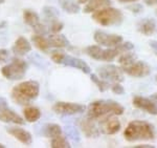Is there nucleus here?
<instances>
[{
  "instance_id": "f257e3e1",
  "label": "nucleus",
  "mask_w": 157,
  "mask_h": 148,
  "mask_svg": "<svg viewBox=\"0 0 157 148\" xmlns=\"http://www.w3.org/2000/svg\"><path fill=\"white\" fill-rule=\"evenodd\" d=\"M40 94V84L37 81L27 80L15 85L12 89L11 97L18 105H29L36 100Z\"/></svg>"
},
{
  "instance_id": "f03ea898",
  "label": "nucleus",
  "mask_w": 157,
  "mask_h": 148,
  "mask_svg": "<svg viewBox=\"0 0 157 148\" xmlns=\"http://www.w3.org/2000/svg\"><path fill=\"white\" fill-rule=\"evenodd\" d=\"M134 48L133 43L131 42H121L115 47L102 48L98 45H90L86 47L85 52L90 58L98 61H104V62H111L115 59L121 54L132 50Z\"/></svg>"
},
{
  "instance_id": "7ed1b4c3",
  "label": "nucleus",
  "mask_w": 157,
  "mask_h": 148,
  "mask_svg": "<svg viewBox=\"0 0 157 148\" xmlns=\"http://www.w3.org/2000/svg\"><path fill=\"white\" fill-rule=\"evenodd\" d=\"M124 138L128 142L152 141L155 138L154 127L147 121L134 120L131 121L125 128Z\"/></svg>"
},
{
  "instance_id": "20e7f679",
  "label": "nucleus",
  "mask_w": 157,
  "mask_h": 148,
  "mask_svg": "<svg viewBox=\"0 0 157 148\" xmlns=\"http://www.w3.org/2000/svg\"><path fill=\"white\" fill-rule=\"evenodd\" d=\"M124 111L125 108L118 102L113 100H98L90 103V105L88 106L87 117L97 120L108 114L121 116Z\"/></svg>"
},
{
  "instance_id": "39448f33",
  "label": "nucleus",
  "mask_w": 157,
  "mask_h": 148,
  "mask_svg": "<svg viewBox=\"0 0 157 148\" xmlns=\"http://www.w3.org/2000/svg\"><path fill=\"white\" fill-rule=\"evenodd\" d=\"M92 19L102 26H116L121 24L124 15L118 9L106 6L92 13Z\"/></svg>"
},
{
  "instance_id": "423d86ee",
  "label": "nucleus",
  "mask_w": 157,
  "mask_h": 148,
  "mask_svg": "<svg viewBox=\"0 0 157 148\" xmlns=\"http://www.w3.org/2000/svg\"><path fill=\"white\" fill-rule=\"evenodd\" d=\"M27 70V62L19 57L13 58L11 63L4 65L1 68V74L7 80H21Z\"/></svg>"
},
{
  "instance_id": "0eeeda50",
  "label": "nucleus",
  "mask_w": 157,
  "mask_h": 148,
  "mask_svg": "<svg viewBox=\"0 0 157 148\" xmlns=\"http://www.w3.org/2000/svg\"><path fill=\"white\" fill-rule=\"evenodd\" d=\"M98 74L100 78L107 82H123L124 81V75L121 68L117 67L113 64H106L103 66H100L98 68Z\"/></svg>"
},
{
  "instance_id": "6e6552de",
  "label": "nucleus",
  "mask_w": 157,
  "mask_h": 148,
  "mask_svg": "<svg viewBox=\"0 0 157 148\" xmlns=\"http://www.w3.org/2000/svg\"><path fill=\"white\" fill-rule=\"evenodd\" d=\"M52 110L57 114H61V116H73V114L84 113L86 110V106L78 103L60 101L54 104Z\"/></svg>"
},
{
  "instance_id": "1a4fd4ad",
  "label": "nucleus",
  "mask_w": 157,
  "mask_h": 148,
  "mask_svg": "<svg viewBox=\"0 0 157 148\" xmlns=\"http://www.w3.org/2000/svg\"><path fill=\"white\" fill-rule=\"evenodd\" d=\"M123 73H126L127 75L131 76V77L135 78H141L147 77L151 74V67L144 61H138L136 59L134 62L127 66H123L121 67Z\"/></svg>"
},
{
  "instance_id": "9d476101",
  "label": "nucleus",
  "mask_w": 157,
  "mask_h": 148,
  "mask_svg": "<svg viewBox=\"0 0 157 148\" xmlns=\"http://www.w3.org/2000/svg\"><path fill=\"white\" fill-rule=\"evenodd\" d=\"M0 121L3 123H13L16 125H23L24 120L17 113L7 106L6 99L0 98Z\"/></svg>"
},
{
  "instance_id": "9b49d317",
  "label": "nucleus",
  "mask_w": 157,
  "mask_h": 148,
  "mask_svg": "<svg viewBox=\"0 0 157 148\" xmlns=\"http://www.w3.org/2000/svg\"><path fill=\"white\" fill-rule=\"evenodd\" d=\"M93 39L98 45H103L106 47H115L120 43L123 42V37L115 34H108V33L97 30L93 35Z\"/></svg>"
},
{
  "instance_id": "f8f14e48",
  "label": "nucleus",
  "mask_w": 157,
  "mask_h": 148,
  "mask_svg": "<svg viewBox=\"0 0 157 148\" xmlns=\"http://www.w3.org/2000/svg\"><path fill=\"white\" fill-rule=\"evenodd\" d=\"M120 129L121 122L115 114H108L98 124V130L104 134H115L120 131Z\"/></svg>"
},
{
  "instance_id": "ddd939ff",
  "label": "nucleus",
  "mask_w": 157,
  "mask_h": 148,
  "mask_svg": "<svg viewBox=\"0 0 157 148\" xmlns=\"http://www.w3.org/2000/svg\"><path fill=\"white\" fill-rule=\"evenodd\" d=\"M132 103L134 107L141 110L146 111V113L150 114H157V105L154 101L150 100V99H147L145 97L141 96H134Z\"/></svg>"
},
{
  "instance_id": "4468645a",
  "label": "nucleus",
  "mask_w": 157,
  "mask_h": 148,
  "mask_svg": "<svg viewBox=\"0 0 157 148\" xmlns=\"http://www.w3.org/2000/svg\"><path fill=\"white\" fill-rule=\"evenodd\" d=\"M78 126L87 138H98L100 136V130L94 123V120L89 117L78 120Z\"/></svg>"
},
{
  "instance_id": "2eb2a0df",
  "label": "nucleus",
  "mask_w": 157,
  "mask_h": 148,
  "mask_svg": "<svg viewBox=\"0 0 157 148\" xmlns=\"http://www.w3.org/2000/svg\"><path fill=\"white\" fill-rule=\"evenodd\" d=\"M7 134H10L13 136L16 140H18L20 143L29 146L33 143V137L30 134V132L25 130L24 128H21L19 126H11L6 128Z\"/></svg>"
},
{
  "instance_id": "dca6fc26",
  "label": "nucleus",
  "mask_w": 157,
  "mask_h": 148,
  "mask_svg": "<svg viewBox=\"0 0 157 148\" xmlns=\"http://www.w3.org/2000/svg\"><path fill=\"white\" fill-rule=\"evenodd\" d=\"M62 65L65 66H70V67L77 68V70H81L84 74H90L91 68L90 66L85 62L84 60L80 59L77 57H72V56H68L67 54L65 55L64 59L62 61Z\"/></svg>"
},
{
  "instance_id": "f3484780",
  "label": "nucleus",
  "mask_w": 157,
  "mask_h": 148,
  "mask_svg": "<svg viewBox=\"0 0 157 148\" xmlns=\"http://www.w3.org/2000/svg\"><path fill=\"white\" fill-rule=\"evenodd\" d=\"M136 29H137V32H139L140 34L145 36H151L156 32L157 24L155 20L152 19V18H144L137 23Z\"/></svg>"
},
{
  "instance_id": "a211bd4d",
  "label": "nucleus",
  "mask_w": 157,
  "mask_h": 148,
  "mask_svg": "<svg viewBox=\"0 0 157 148\" xmlns=\"http://www.w3.org/2000/svg\"><path fill=\"white\" fill-rule=\"evenodd\" d=\"M32 50V45L23 36H19L13 45V53L17 56H24Z\"/></svg>"
},
{
  "instance_id": "6ab92c4d",
  "label": "nucleus",
  "mask_w": 157,
  "mask_h": 148,
  "mask_svg": "<svg viewBox=\"0 0 157 148\" xmlns=\"http://www.w3.org/2000/svg\"><path fill=\"white\" fill-rule=\"evenodd\" d=\"M48 41L50 46L56 48H69L70 42L64 35H61L59 33L52 34L48 37Z\"/></svg>"
},
{
  "instance_id": "aec40b11",
  "label": "nucleus",
  "mask_w": 157,
  "mask_h": 148,
  "mask_svg": "<svg viewBox=\"0 0 157 148\" xmlns=\"http://www.w3.org/2000/svg\"><path fill=\"white\" fill-rule=\"evenodd\" d=\"M111 6V0H89L84 7V13H94L95 11Z\"/></svg>"
},
{
  "instance_id": "412c9836",
  "label": "nucleus",
  "mask_w": 157,
  "mask_h": 148,
  "mask_svg": "<svg viewBox=\"0 0 157 148\" xmlns=\"http://www.w3.org/2000/svg\"><path fill=\"white\" fill-rule=\"evenodd\" d=\"M24 119L29 123H34L41 118V110L36 106H27L23 110Z\"/></svg>"
},
{
  "instance_id": "4be33fe9",
  "label": "nucleus",
  "mask_w": 157,
  "mask_h": 148,
  "mask_svg": "<svg viewBox=\"0 0 157 148\" xmlns=\"http://www.w3.org/2000/svg\"><path fill=\"white\" fill-rule=\"evenodd\" d=\"M32 42L34 43V45L38 50H40L41 52H47L48 48L50 47L48 38H45L43 35L36 34L32 37Z\"/></svg>"
},
{
  "instance_id": "5701e85b",
  "label": "nucleus",
  "mask_w": 157,
  "mask_h": 148,
  "mask_svg": "<svg viewBox=\"0 0 157 148\" xmlns=\"http://www.w3.org/2000/svg\"><path fill=\"white\" fill-rule=\"evenodd\" d=\"M23 20L25 24L34 27L35 25L40 23V17L35 11L33 10H24L23 11Z\"/></svg>"
},
{
  "instance_id": "b1692460",
  "label": "nucleus",
  "mask_w": 157,
  "mask_h": 148,
  "mask_svg": "<svg viewBox=\"0 0 157 148\" xmlns=\"http://www.w3.org/2000/svg\"><path fill=\"white\" fill-rule=\"evenodd\" d=\"M43 134L49 139H52V138L62 134V128L58 124H47L43 128Z\"/></svg>"
},
{
  "instance_id": "393cba45",
  "label": "nucleus",
  "mask_w": 157,
  "mask_h": 148,
  "mask_svg": "<svg viewBox=\"0 0 157 148\" xmlns=\"http://www.w3.org/2000/svg\"><path fill=\"white\" fill-rule=\"evenodd\" d=\"M61 6L68 14H78L80 12V6L72 0H59Z\"/></svg>"
},
{
  "instance_id": "a878e982",
  "label": "nucleus",
  "mask_w": 157,
  "mask_h": 148,
  "mask_svg": "<svg viewBox=\"0 0 157 148\" xmlns=\"http://www.w3.org/2000/svg\"><path fill=\"white\" fill-rule=\"evenodd\" d=\"M50 147L52 148H70V143L68 142V140L65 137H63L62 134L52 138L50 141Z\"/></svg>"
},
{
  "instance_id": "bb28decb",
  "label": "nucleus",
  "mask_w": 157,
  "mask_h": 148,
  "mask_svg": "<svg viewBox=\"0 0 157 148\" xmlns=\"http://www.w3.org/2000/svg\"><path fill=\"white\" fill-rule=\"evenodd\" d=\"M136 59H137V57H136V55L134 53H131V50H129V52H125L123 54H121L120 57H118V63L121 65V67L123 66H127L129 64H131L132 62H134Z\"/></svg>"
},
{
  "instance_id": "cd10ccee",
  "label": "nucleus",
  "mask_w": 157,
  "mask_h": 148,
  "mask_svg": "<svg viewBox=\"0 0 157 148\" xmlns=\"http://www.w3.org/2000/svg\"><path fill=\"white\" fill-rule=\"evenodd\" d=\"M43 15H44L45 19L48 22H50V21H54L56 19H59L60 13L54 6H45L43 9Z\"/></svg>"
},
{
  "instance_id": "c85d7f7f",
  "label": "nucleus",
  "mask_w": 157,
  "mask_h": 148,
  "mask_svg": "<svg viewBox=\"0 0 157 148\" xmlns=\"http://www.w3.org/2000/svg\"><path fill=\"white\" fill-rule=\"evenodd\" d=\"M90 79H91V81L98 86V90H100L101 93H104V91H106L109 88V84L107 81L103 80L102 78L98 77V76L94 75V74L90 73Z\"/></svg>"
},
{
  "instance_id": "c756f323",
  "label": "nucleus",
  "mask_w": 157,
  "mask_h": 148,
  "mask_svg": "<svg viewBox=\"0 0 157 148\" xmlns=\"http://www.w3.org/2000/svg\"><path fill=\"white\" fill-rule=\"evenodd\" d=\"M64 27V24L63 22L59 21V19H56L54 21L49 22V26H48V30L52 33V34H57V33H60L61 30Z\"/></svg>"
},
{
  "instance_id": "7c9ffc66",
  "label": "nucleus",
  "mask_w": 157,
  "mask_h": 148,
  "mask_svg": "<svg viewBox=\"0 0 157 148\" xmlns=\"http://www.w3.org/2000/svg\"><path fill=\"white\" fill-rule=\"evenodd\" d=\"M65 55H66V53L62 52L61 48H59V50H56L52 53L50 58H52V60L54 61L55 63H57V64H62V61L64 59Z\"/></svg>"
},
{
  "instance_id": "2f4dec72",
  "label": "nucleus",
  "mask_w": 157,
  "mask_h": 148,
  "mask_svg": "<svg viewBox=\"0 0 157 148\" xmlns=\"http://www.w3.org/2000/svg\"><path fill=\"white\" fill-rule=\"evenodd\" d=\"M67 134L69 136L70 139L73 140L75 142L80 141V137H78V129L73 128V127H67Z\"/></svg>"
},
{
  "instance_id": "473e14b6",
  "label": "nucleus",
  "mask_w": 157,
  "mask_h": 148,
  "mask_svg": "<svg viewBox=\"0 0 157 148\" xmlns=\"http://www.w3.org/2000/svg\"><path fill=\"white\" fill-rule=\"evenodd\" d=\"M33 29H34V30H35V33H36V34H39V35L46 34L47 30H48V29H47L46 25L41 23V22H40V23H38L37 25H35Z\"/></svg>"
},
{
  "instance_id": "72a5a7b5",
  "label": "nucleus",
  "mask_w": 157,
  "mask_h": 148,
  "mask_svg": "<svg viewBox=\"0 0 157 148\" xmlns=\"http://www.w3.org/2000/svg\"><path fill=\"white\" fill-rule=\"evenodd\" d=\"M111 90H112L115 95H124V94H125V89H124V87L118 82H115L111 85Z\"/></svg>"
},
{
  "instance_id": "f704fd0d",
  "label": "nucleus",
  "mask_w": 157,
  "mask_h": 148,
  "mask_svg": "<svg viewBox=\"0 0 157 148\" xmlns=\"http://www.w3.org/2000/svg\"><path fill=\"white\" fill-rule=\"evenodd\" d=\"M127 9L129 10V11L134 13V14H139V13H141L144 11V6H141V4H139V3L131 4V6H129Z\"/></svg>"
},
{
  "instance_id": "c9c22d12",
  "label": "nucleus",
  "mask_w": 157,
  "mask_h": 148,
  "mask_svg": "<svg viewBox=\"0 0 157 148\" xmlns=\"http://www.w3.org/2000/svg\"><path fill=\"white\" fill-rule=\"evenodd\" d=\"M10 58V52L6 48H0V63L6 62Z\"/></svg>"
},
{
  "instance_id": "e433bc0d",
  "label": "nucleus",
  "mask_w": 157,
  "mask_h": 148,
  "mask_svg": "<svg viewBox=\"0 0 157 148\" xmlns=\"http://www.w3.org/2000/svg\"><path fill=\"white\" fill-rule=\"evenodd\" d=\"M149 44H150V46L153 48V50H155V52H157V41L151 40V41H149Z\"/></svg>"
},
{
  "instance_id": "4c0bfd02",
  "label": "nucleus",
  "mask_w": 157,
  "mask_h": 148,
  "mask_svg": "<svg viewBox=\"0 0 157 148\" xmlns=\"http://www.w3.org/2000/svg\"><path fill=\"white\" fill-rule=\"evenodd\" d=\"M145 3L147 6H154V4L157 3V0H145Z\"/></svg>"
},
{
  "instance_id": "58836bf2",
  "label": "nucleus",
  "mask_w": 157,
  "mask_h": 148,
  "mask_svg": "<svg viewBox=\"0 0 157 148\" xmlns=\"http://www.w3.org/2000/svg\"><path fill=\"white\" fill-rule=\"evenodd\" d=\"M6 25H7V22L6 21H0V30L6 29Z\"/></svg>"
},
{
  "instance_id": "ea45409f",
  "label": "nucleus",
  "mask_w": 157,
  "mask_h": 148,
  "mask_svg": "<svg viewBox=\"0 0 157 148\" xmlns=\"http://www.w3.org/2000/svg\"><path fill=\"white\" fill-rule=\"evenodd\" d=\"M118 2H123V3H129V2H136L139 1V0H116Z\"/></svg>"
},
{
  "instance_id": "a19ab883",
  "label": "nucleus",
  "mask_w": 157,
  "mask_h": 148,
  "mask_svg": "<svg viewBox=\"0 0 157 148\" xmlns=\"http://www.w3.org/2000/svg\"><path fill=\"white\" fill-rule=\"evenodd\" d=\"M136 148H154V146H152V145H137V146H135Z\"/></svg>"
},
{
  "instance_id": "79ce46f5",
  "label": "nucleus",
  "mask_w": 157,
  "mask_h": 148,
  "mask_svg": "<svg viewBox=\"0 0 157 148\" xmlns=\"http://www.w3.org/2000/svg\"><path fill=\"white\" fill-rule=\"evenodd\" d=\"M151 100H152V101H154V102H155V103L157 104V93L152 94V95H151Z\"/></svg>"
},
{
  "instance_id": "37998d69",
  "label": "nucleus",
  "mask_w": 157,
  "mask_h": 148,
  "mask_svg": "<svg viewBox=\"0 0 157 148\" xmlns=\"http://www.w3.org/2000/svg\"><path fill=\"white\" fill-rule=\"evenodd\" d=\"M77 1H78V3H80V4H86L89 0H77Z\"/></svg>"
},
{
  "instance_id": "c03bdc74",
  "label": "nucleus",
  "mask_w": 157,
  "mask_h": 148,
  "mask_svg": "<svg viewBox=\"0 0 157 148\" xmlns=\"http://www.w3.org/2000/svg\"><path fill=\"white\" fill-rule=\"evenodd\" d=\"M0 148H6V145H3V144H1V143H0Z\"/></svg>"
},
{
  "instance_id": "a18cd8bd",
  "label": "nucleus",
  "mask_w": 157,
  "mask_h": 148,
  "mask_svg": "<svg viewBox=\"0 0 157 148\" xmlns=\"http://www.w3.org/2000/svg\"><path fill=\"white\" fill-rule=\"evenodd\" d=\"M6 1H7V0H0V4H2V3H4Z\"/></svg>"
},
{
  "instance_id": "49530a36",
  "label": "nucleus",
  "mask_w": 157,
  "mask_h": 148,
  "mask_svg": "<svg viewBox=\"0 0 157 148\" xmlns=\"http://www.w3.org/2000/svg\"><path fill=\"white\" fill-rule=\"evenodd\" d=\"M155 79H156V81H157V76H156V78H155Z\"/></svg>"
},
{
  "instance_id": "de8ad7c7",
  "label": "nucleus",
  "mask_w": 157,
  "mask_h": 148,
  "mask_svg": "<svg viewBox=\"0 0 157 148\" xmlns=\"http://www.w3.org/2000/svg\"><path fill=\"white\" fill-rule=\"evenodd\" d=\"M156 15H157V10H156Z\"/></svg>"
},
{
  "instance_id": "09e8293b",
  "label": "nucleus",
  "mask_w": 157,
  "mask_h": 148,
  "mask_svg": "<svg viewBox=\"0 0 157 148\" xmlns=\"http://www.w3.org/2000/svg\"><path fill=\"white\" fill-rule=\"evenodd\" d=\"M156 56H157V52H156Z\"/></svg>"
}]
</instances>
